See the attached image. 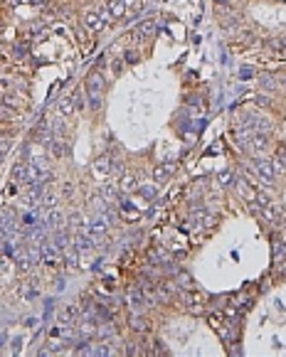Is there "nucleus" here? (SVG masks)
<instances>
[{
    "label": "nucleus",
    "instance_id": "obj_6",
    "mask_svg": "<svg viewBox=\"0 0 286 357\" xmlns=\"http://www.w3.org/2000/svg\"><path fill=\"white\" fill-rule=\"evenodd\" d=\"M91 172H94L96 180H106L109 172H111V158L109 155H99L94 160V165H91Z\"/></svg>",
    "mask_w": 286,
    "mask_h": 357
},
{
    "label": "nucleus",
    "instance_id": "obj_30",
    "mask_svg": "<svg viewBox=\"0 0 286 357\" xmlns=\"http://www.w3.org/2000/svg\"><path fill=\"white\" fill-rule=\"evenodd\" d=\"M8 148H10V138L5 133H0V153H5Z\"/></svg>",
    "mask_w": 286,
    "mask_h": 357
},
{
    "label": "nucleus",
    "instance_id": "obj_8",
    "mask_svg": "<svg viewBox=\"0 0 286 357\" xmlns=\"http://www.w3.org/2000/svg\"><path fill=\"white\" fill-rule=\"evenodd\" d=\"M156 35V20H143L136 30H133V40L141 42V40H148Z\"/></svg>",
    "mask_w": 286,
    "mask_h": 357
},
{
    "label": "nucleus",
    "instance_id": "obj_4",
    "mask_svg": "<svg viewBox=\"0 0 286 357\" xmlns=\"http://www.w3.org/2000/svg\"><path fill=\"white\" fill-rule=\"evenodd\" d=\"M128 305H131L136 313H143V310L151 305V296L143 291V288H133V291L128 293Z\"/></svg>",
    "mask_w": 286,
    "mask_h": 357
},
{
    "label": "nucleus",
    "instance_id": "obj_25",
    "mask_svg": "<svg viewBox=\"0 0 286 357\" xmlns=\"http://www.w3.org/2000/svg\"><path fill=\"white\" fill-rule=\"evenodd\" d=\"M55 205H57V197H55V195H45V197L40 200V207H42V210H52Z\"/></svg>",
    "mask_w": 286,
    "mask_h": 357
},
{
    "label": "nucleus",
    "instance_id": "obj_10",
    "mask_svg": "<svg viewBox=\"0 0 286 357\" xmlns=\"http://www.w3.org/2000/svg\"><path fill=\"white\" fill-rule=\"evenodd\" d=\"M106 10L111 20H126V0H106Z\"/></svg>",
    "mask_w": 286,
    "mask_h": 357
},
{
    "label": "nucleus",
    "instance_id": "obj_28",
    "mask_svg": "<svg viewBox=\"0 0 286 357\" xmlns=\"http://www.w3.org/2000/svg\"><path fill=\"white\" fill-rule=\"evenodd\" d=\"M20 222H23L25 227H35V224H37V220H35V215H32V212H25Z\"/></svg>",
    "mask_w": 286,
    "mask_h": 357
},
{
    "label": "nucleus",
    "instance_id": "obj_29",
    "mask_svg": "<svg viewBox=\"0 0 286 357\" xmlns=\"http://www.w3.org/2000/svg\"><path fill=\"white\" fill-rule=\"evenodd\" d=\"M220 185H222V188L232 185V172H220Z\"/></svg>",
    "mask_w": 286,
    "mask_h": 357
},
{
    "label": "nucleus",
    "instance_id": "obj_7",
    "mask_svg": "<svg viewBox=\"0 0 286 357\" xmlns=\"http://www.w3.org/2000/svg\"><path fill=\"white\" fill-rule=\"evenodd\" d=\"M173 172H175V163H161V165H156V170H153V180H156V185L168 183Z\"/></svg>",
    "mask_w": 286,
    "mask_h": 357
},
{
    "label": "nucleus",
    "instance_id": "obj_32",
    "mask_svg": "<svg viewBox=\"0 0 286 357\" xmlns=\"http://www.w3.org/2000/svg\"><path fill=\"white\" fill-rule=\"evenodd\" d=\"M175 283H178V286H190V276H188V274H178Z\"/></svg>",
    "mask_w": 286,
    "mask_h": 357
},
{
    "label": "nucleus",
    "instance_id": "obj_33",
    "mask_svg": "<svg viewBox=\"0 0 286 357\" xmlns=\"http://www.w3.org/2000/svg\"><path fill=\"white\" fill-rule=\"evenodd\" d=\"M239 77H242V79H249V77H252V72H249V69H242V72H239Z\"/></svg>",
    "mask_w": 286,
    "mask_h": 357
},
{
    "label": "nucleus",
    "instance_id": "obj_20",
    "mask_svg": "<svg viewBox=\"0 0 286 357\" xmlns=\"http://www.w3.org/2000/svg\"><path fill=\"white\" fill-rule=\"evenodd\" d=\"M143 200H148V202H153L156 200V195H158V188L156 185H138V190H136Z\"/></svg>",
    "mask_w": 286,
    "mask_h": 357
},
{
    "label": "nucleus",
    "instance_id": "obj_1",
    "mask_svg": "<svg viewBox=\"0 0 286 357\" xmlns=\"http://www.w3.org/2000/svg\"><path fill=\"white\" fill-rule=\"evenodd\" d=\"M84 91H86V99H89V109L91 111H99L101 109V101H104V77L99 69H94L86 82H84Z\"/></svg>",
    "mask_w": 286,
    "mask_h": 357
},
{
    "label": "nucleus",
    "instance_id": "obj_26",
    "mask_svg": "<svg viewBox=\"0 0 286 357\" xmlns=\"http://www.w3.org/2000/svg\"><path fill=\"white\" fill-rule=\"evenodd\" d=\"M72 101H74V109L79 111V109L84 106V89H77V91H74V96H72Z\"/></svg>",
    "mask_w": 286,
    "mask_h": 357
},
{
    "label": "nucleus",
    "instance_id": "obj_16",
    "mask_svg": "<svg viewBox=\"0 0 286 357\" xmlns=\"http://www.w3.org/2000/svg\"><path fill=\"white\" fill-rule=\"evenodd\" d=\"M15 259H18V269H20V271H28V269L32 266V256H30V249H18Z\"/></svg>",
    "mask_w": 286,
    "mask_h": 357
},
{
    "label": "nucleus",
    "instance_id": "obj_31",
    "mask_svg": "<svg viewBox=\"0 0 286 357\" xmlns=\"http://www.w3.org/2000/svg\"><path fill=\"white\" fill-rule=\"evenodd\" d=\"M123 59H126L128 64H136V59H138V52H133V50H128V52L123 55Z\"/></svg>",
    "mask_w": 286,
    "mask_h": 357
},
{
    "label": "nucleus",
    "instance_id": "obj_24",
    "mask_svg": "<svg viewBox=\"0 0 286 357\" xmlns=\"http://www.w3.org/2000/svg\"><path fill=\"white\" fill-rule=\"evenodd\" d=\"M77 259H79V251H77V249H74V251H67V256H64L67 269H77V264H79Z\"/></svg>",
    "mask_w": 286,
    "mask_h": 357
},
{
    "label": "nucleus",
    "instance_id": "obj_13",
    "mask_svg": "<svg viewBox=\"0 0 286 357\" xmlns=\"http://www.w3.org/2000/svg\"><path fill=\"white\" fill-rule=\"evenodd\" d=\"M118 190H121L123 195L136 192V190H138V180H136V175H123L121 180H118Z\"/></svg>",
    "mask_w": 286,
    "mask_h": 357
},
{
    "label": "nucleus",
    "instance_id": "obj_23",
    "mask_svg": "<svg viewBox=\"0 0 286 357\" xmlns=\"http://www.w3.org/2000/svg\"><path fill=\"white\" fill-rule=\"evenodd\" d=\"M94 315H96L94 320H104V323H106V320H111V310H109V308H104V305H96V308H94Z\"/></svg>",
    "mask_w": 286,
    "mask_h": 357
},
{
    "label": "nucleus",
    "instance_id": "obj_14",
    "mask_svg": "<svg viewBox=\"0 0 286 357\" xmlns=\"http://www.w3.org/2000/svg\"><path fill=\"white\" fill-rule=\"evenodd\" d=\"M202 303H205L202 296H198V293H183V305H185V308L198 310V308H202Z\"/></svg>",
    "mask_w": 286,
    "mask_h": 357
},
{
    "label": "nucleus",
    "instance_id": "obj_12",
    "mask_svg": "<svg viewBox=\"0 0 286 357\" xmlns=\"http://www.w3.org/2000/svg\"><path fill=\"white\" fill-rule=\"evenodd\" d=\"M52 244L57 247V251H59V254H64V251H69V249H72V239H69V234H67L64 229H55Z\"/></svg>",
    "mask_w": 286,
    "mask_h": 357
},
{
    "label": "nucleus",
    "instance_id": "obj_2",
    "mask_svg": "<svg viewBox=\"0 0 286 357\" xmlns=\"http://www.w3.org/2000/svg\"><path fill=\"white\" fill-rule=\"evenodd\" d=\"M252 165H254V172L259 175V180H264V183H274V177H276L274 160H266V158L257 155V158L252 160Z\"/></svg>",
    "mask_w": 286,
    "mask_h": 357
},
{
    "label": "nucleus",
    "instance_id": "obj_22",
    "mask_svg": "<svg viewBox=\"0 0 286 357\" xmlns=\"http://www.w3.org/2000/svg\"><path fill=\"white\" fill-rule=\"evenodd\" d=\"M74 111H77V109H74V101H72V99H62V101H59V113H62V116H72Z\"/></svg>",
    "mask_w": 286,
    "mask_h": 357
},
{
    "label": "nucleus",
    "instance_id": "obj_21",
    "mask_svg": "<svg viewBox=\"0 0 286 357\" xmlns=\"http://www.w3.org/2000/svg\"><path fill=\"white\" fill-rule=\"evenodd\" d=\"M128 325H131V328H133L136 332H146V328H148V323H146V320H143V318H141L138 313H136V315H131V320H128Z\"/></svg>",
    "mask_w": 286,
    "mask_h": 357
},
{
    "label": "nucleus",
    "instance_id": "obj_5",
    "mask_svg": "<svg viewBox=\"0 0 286 357\" xmlns=\"http://www.w3.org/2000/svg\"><path fill=\"white\" fill-rule=\"evenodd\" d=\"M109 220H106V215L104 212H96L91 220H89V232H91V237H104L106 232H109Z\"/></svg>",
    "mask_w": 286,
    "mask_h": 357
},
{
    "label": "nucleus",
    "instance_id": "obj_9",
    "mask_svg": "<svg viewBox=\"0 0 286 357\" xmlns=\"http://www.w3.org/2000/svg\"><path fill=\"white\" fill-rule=\"evenodd\" d=\"M104 25H106V23H104V18H101L99 10H86V13H84V27H86V30L99 32Z\"/></svg>",
    "mask_w": 286,
    "mask_h": 357
},
{
    "label": "nucleus",
    "instance_id": "obj_18",
    "mask_svg": "<svg viewBox=\"0 0 286 357\" xmlns=\"http://www.w3.org/2000/svg\"><path fill=\"white\" fill-rule=\"evenodd\" d=\"M271 249H274V261H276V264H284V261H286V244L279 242V239H274V242H271Z\"/></svg>",
    "mask_w": 286,
    "mask_h": 357
},
{
    "label": "nucleus",
    "instance_id": "obj_19",
    "mask_svg": "<svg viewBox=\"0 0 286 357\" xmlns=\"http://www.w3.org/2000/svg\"><path fill=\"white\" fill-rule=\"evenodd\" d=\"M143 10V0H126V20L136 18Z\"/></svg>",
    "mask_w": 286,
    "mask_h": 357
},
{
    "label": "nucleus",
    "instance_id": "obj_17",
    "mask_svg": "<svg viewBox=\"0 0 286 357\" xmlns=\"http://www.w3.org/2000/svg\"><path fill=\"white\" fill-rule=\"evenodd\" d=\"M116 335V328L111 325V320H106L104 325H96V337L99 340H109V337H114Z\"/></svg>",
    "mask_w": 286,
    "mask_h": 357
},
{
    "label": "nucleus",
    "instance_id": "obj_11",
    "mask_svg": "<svg viewBox=\"0 0 286 357\" xmlns=\"http://www.w3.org/2000/svg\"><path fill=\"white\" fill-rule=\"evenodd\" d=\"M59 224H62V212L52 207V210L45 215V220H42V229H45V232H55V229H59Z\"/></svg>",
    "mask_w": 286,
    "mask_h": 357
},
{
    "label": "nucleus",
    "instance_id": "obj_27",
    "mask_svg": "<svg viewBox=\"0 0 286 357\" xmlns=\"http://www.w3.org/2000/svg\"><path fill=\"white\" fill-rule=\"evenodd\" d=\"M69 224L74 227V229H84L86 224H84V220H82V215L77 212V215H72V220H69Z\"/></svg>",
    "mask_w": 286,
    "mask_h": 357
},
{
    "label": "nucleus",
    "instance_id": "obj_15",
    "mask_svg": "<svg viewBox=\"0 0 286 357\" xmlns=\"http://www.w3.org/2000/svg\"><path fill=\"white\" fill-rule=\"evenodd\" d=\"M25 172H28V160L23 158L15 167H13V183H18V185H25Z\"/></svg>",
    "mask_w": 286,
    "mask_h": 357
},
{
    "label": "nucleus",
    "instance_id": "obj_3",
    "mask_svg": "<svg viewBox=\"0 0 286 357\" xmlns=\"http://www.w3.org/2000/svg\"><path fill=\"white\" fill-rule=\"evenodd\" d=\"M96 237H91V232H89V227H84V229H79L77 234H74V239H72V247L79 251V254H84V251H91L94 247H96V242H94Z\"/></svg>",
    "mask_w": 286,
    "mask_h": 357
}]
</instances>
